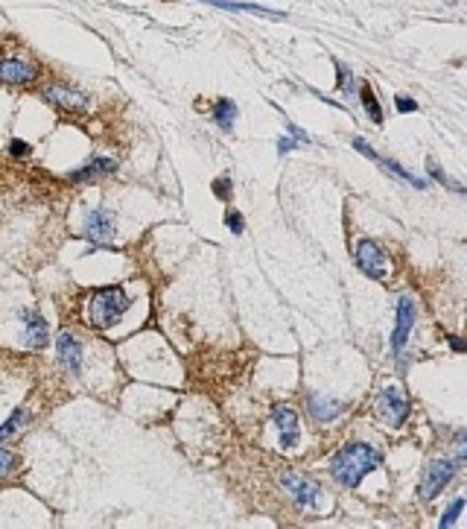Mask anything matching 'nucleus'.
I'll return each mask as SVG.
<instances>
[{
	"mask_svg": "<svg viewBox=\"0 0 467 529\" xmlns=\"http://www.w3.org/2000/svg\"><path fill=\"white\" fill-rule=\"evenodd\" d=\"M114 231H117V213L108 208H94L82 225L85 240L100 243V246H108L114 240Z\"/></svg>",
	"mask_w": 467,
	"mask_h": 529,
	"instance_id": "39448f33",
	"label": "nucleus"
},
{
	"mask_svg": "<svg viewBox=\"0 0 467 529\" xmlns=\"http://www.w3.org/2000/svg\"><path fill=\"white\" fill-rule=\"evenodd\" d=\"M430 175H433V179H435V182H441V185H450V187H453L456 193H464V187H461V185H456V182H450V179H447V175H444V173H441V170H438L435 164H430Z\"/></svg>",
	"mask_w": 467,
	"mask_h": 529,
	"instance_id": "393cba45",
	"label": "nucleus"
},
{
	"mask_svg": "<svg viewBox=\"0 0 467 529\" xmlns=\"http://www.w3.org/2000/svg\"><path fill=\"white\" fill-rule=\"evenodd\" d=\"M461 512H464V500H461V497H456V500L450 503V509H447V515L441 518V523H438V526H441V529H450V526H456V521H459V515H461Z\"/></svg>",
	"mask_w": 467,
	"mask_h": 529,
	"instance_id": "4be33fe9",
	"label": "nucleus"
},
{
	"mask_svg": "<svg viewBox=\"0 0 467 529\" xmlns=\"http://www.w3.org/2000/svg\"><path fill=\"white\" fill-rule=\"evenodd\" d=\"M38 76H41V68L32 58H24V56L0 58V82L4 85H32Z\"/></svg>",
	"mask_w": 467,
	"mask_h": 529,
	"instance_id": "20e7f679",
	"label": "nucleus"
},
{
	"mask_svg": "<svg viewBox=\"0 0 467 529\" xmlns=\"http://www.w3.org/2000/svg\"><path fill=\"white\" fill-rule=\"evenodd\" d=\"M307 409H309V416H313V421H319V424H333V421L345 413V404L330 401V398H324V395H309Z\"/></svg>",
	"mask_w": 467,
	"mask_h": 529,
	"instance_id": "2eb2a0df",
	"label": "nucleus"
},
{
	"mask_svg": "<svg viewBox=\"0 0 467 529\" xmlns=\"http://www.w3.org/2000/svg\"><path fill=\"white\" fill-rule=\"evenodd\" d=\"M15 468H18V456L12 454V450L0 447V480L12 477V474H15Z\"/></svg>",
	"mask_w": 467,
	"mask_h": 529,
	"instance_id": "412c9836",
	"label": "nucleus"
},
{
	"mask_svg": "<svg viewBox=\"0 0 467 529\" xmlns=\"http://www.w3.org/2000/svg\"><path fill=\"white\" fill-rule=\"evenodd\" d=\"M44 97H47L53 106L68 108V111H85L91 106V100H88L82 91H73V88H65V85H50L44 91Z\"/></svg>",
	"mask_w": 467,
	"mask_h": 529,
	"instance_id": "4468645a",
	"label": "nucleus"
},
{
	"mask_svg": "<svg viewBox=\"0 0 467 529\" xmlns=\"http://www.w3.org/2000/svg\"><path fill=\"white\" fill-rule=\"evenodd\" d=\"M415 322H418V307H415L412 296H400L397 299V310H395V334H392V351H395V354L403 351Z\"/></svg>",
	"mask_w": 467,
	"mask_h": 529,
	"instance_id": "423d86ee",
	"label": "nucleus"
},
{
	"mask_svg": "<svg viewBox=\"0 0 467 529\" xmlns=\"http://www.w3.org/2000/svg\"><path fill=\"white\" fill-rule=\"evenodd\" d=\"M213 123H217L222 132H231L234 123H237V106H234V100H217L213 103Z\"/></svg>",
	"mask_w": 467,
	"mask_h": 529,
	"instance_id": "f3484780",
	"label": "nucleus"
},
{
	"mask_svg": "<svg viewBox=\"0 0 467 529\" xmlns=\"http://www.w3.org/2000/svg\"><path fill=\"white\" fill-rule=\"evenodd\" d=\"M9 152L15 155V158H21V155H30V144H24V141H12Z\"/></svg>",
	"mask_w": 467,
	"mask_h": 529,
	"instance_id": "cd10ccee",
	"label": "nucleus"
},
{
	"mask_svg": "<svg viewBox=\"0 0 467 529\" xmlns=\"http://www.w3.org/2000/svg\"><path fill=\"white\" fill-rule=\"evenodd\" d=\"M357 266L365 272L368 278H374V281H383L385 278V251L374 243V240H359L357 243Z\"/></svg>",
	"mask_w": 467,
	"mask_h": 529,
	"instance_id": "6e6552de",
	"label": "nucleus"
},
{
	"mask_svg": "<svg viewBox=\"0 0 467 529\" xmlns=\"http://www.w3.org/2000/svg\"><path fill=\"white\" fill-rule=\"evenodd\" d=\"M21 322H24V345L32 348V351H41L47 348V340H50V328H47V319L41 316V313H35L30 307H24L21 313Z\"/></svg>",
	"mask_w": 467,
	"mask_h": 529,
	"instance_id": "9d476101",
	"label": "nucleus"
},
{
	"mask_svg": "<svg viewBox=\"0 0 467 529\" xmlns=\"http://www.w3.org/2000/svg\"><path fill=\"white\" fill-rule=\"evenodd\" d=\"M271 424L278 427V436H281V447L292 450L301 439V427H298V413L292 406H283L278 404L271 409Z\"/></svg>",
	"mask_w": 467,
	"mask_h": 529,
	"instance_id": "1a4fd4ad",
	"label": "nucleus"
},
{
	"mask_svg": "<svg viewBox=\"0 0 467 529\" xmlns=\"http://www.w3.org/2000/svg\"><path fill=\"white\" fill-rule=\"evenodd\" d=\"M114 170H117V161H111V158H94L85 167L73 170L70 179L73 182H91V179H100V175H111Z\"/></svg>",
	"mask_w": 467,
	"mask_h": 529,
	"instance_id": "dca6fc26",
	"label": "nucleus"
},
{
	"mask_svg": "<svg viewBox=\"0 0 467 529\" xmlns=\"http://www.w3.org/2000/svg\"><path fill=\"white\" fill-rule=\"evenodd\" d=\"M129 296H126V290L123 287H103V290H96L94 296L88 299L85 304V319L94 325V328H100V330H108L114 328L117 322L123 319V313L129 310Z\"/></svg>",
	"mask_w": 467,
	"mask_h": 529,
	"instance_id": "f03ea898",
	"label": "nucleus"
},
{
	"mask_svg": "<svg viewBox=\"0 0 467 529\" xmlns=\"http://www.w3.org/2000/svg\"><path fill=\"white\" fill-rule=\"evenodd\" d=\"M281 483H283V488H289V492H292V497H295V503L301 509H313L316 500H319V494H321L316 483H309V480H304L298 474H283Z\"/></svg>",
	"mask_w": 467,
	"mask_h": 529,
	"instance_id": "ddd939ff",
	"label": "nucleus"
},
{
	"mask_svg": "<svg viewBox=\"0 0 467 529\" xmlns=\"http://www.w3.org/2000/svg\"><path fill=\"white\" fill-rule=\"evenodd\" d=\"M202 4H210V6H219V9H231V12H255V15H266V18H275L281 21L283 12H275V9H266V6H257V4H231V0H202Z\"/></svg>",
	"mask_w": 467,
	"mask_h": 529,
	"instance_id": "a211bd4d",
	"label": "nucleus"
},
{
	"mask_svg": "<svg viewBox=\"0 0 467 529\" xmlns=\"http://www.w3.org/2000/svg\"><path fill=\"white\" fill-rule=\"evenodd\" d=\"M27 421H30V413L21 406V409H15V413L6 418V424H0V444H4L6 439H12L18 430H24L27 427Z\"/></svg>",
	"mask_w": 467,
	"mask_h": 529,
	"instance_id": "6ab92c4d",
	"label": "nucleus"
},
{
	"mask_svg": "<svg viewBox=\"0 0 467 529\" xmlns=\"http://www.w3.org/2000/svg\"><path fill=\"white\" fill-rule=\"evenodd\" d=\"M295 147H301V144H295V138H281V141H278V152H281V155H286L289 149H295Z\"/></svg>",
	"mask_w": 467,
	"mask_h": 529,
	"instance_id": "c85d7f7f",
	"label": "nucleus"
},
{
	"mask_svg": "<svg viewBox=\"0 0 467 529\" xmlns=\"http://www.w3.org/2000/svg\"><path fill=\"white\" fill-rule=\"evenodd\" d=\"M354 147H357V152H362L365 158H371V161H377L385 173H392V175H397V179H403V182H409L412 187H418V190H426V179H421V175H415V173H409L406 167H400V164H395V161H388V158H383V155H377L371 147H368L362 138H354Z\"/></svg>",
	"mask_w": 467,
	"mask_h": 529,
	"instance_id": "9b49d317",
	"label": "nucleus"
},
{
	"mask_svg": "<svg viewBox=\"0 0 467 529\" xmlns=\"http://www.w3.org/2000/svg\"><path fill=\"white\" fill-rule=\"evenodd\" d=\"M380 465H383V454L374 444L350 442L330 459V477L345 488H357L368 474L377 471Z\"/></svg>",
	"mask_w": 467,
	"mask_h": 529,
	"instance_id": "f257e3e1",
	"label": "nucleus"
},
{
	"mask_svg": "<svg viewBox=\"0 0 467 529\" xmlns=\"http://www.w3.org/2000/svg\"><path fill=\"white\" fill-rule=\"evenodd\" d=\"M225 225L234 231V234H237V237H240V234L245 231V223H243V213L240 211H228L225 213Z\"/></svg>",
	"mask_w": 467,
	"mask_h": 529,
	"instance_id": "5701e85b",
	"label": "nucleus"
},
{
	"mask_svg": "<svg viewBox=\"0 0 467 529\" xmlns=\"http://www.w3.org/2000/svg\"><path fill=\"white\" fill-rule=\"evenodd\" d=\"M359 100H362V106H365V111H368V117L380 126L383 123V108H380V103H377V94L371 91V85H362V91H359Z\"/></svg>",
	"mask_w": 467,
	"mask_h": 529,
	"instance_id": "aec40b11",
	"label": "nucleus"
},
{
	"mask_svg": "<svg viewBox=\"0 0 467 529\" xmlns=\"http://www.w3.org/2000/svg\"><path fill=\"white\" fill-rule=\"evenodd\" d=\"M213 190H217L219 199H228V196H231V179H228V175H222V179L213 182Z\"/></svg>",
	"mask_w": 467,
	"mask_h": 529,
	"instance_id": "bb28decb",
	"label": "nucleus"
},
{
	"mask_svg": "<svg viewBox=\"0 0 467 529\" xmlns=\"http://www.w3.org/2000/svg\"><path fill=\"white\" fill-rule=\"evenodd\" d=\"M464 465V456L456 454V459H438L433 462L430 468H426L423 474V483H421V497L423 500H435L447 485H450V480L456 477V471Z\"/></svg>",
	"mask_w": 467,
	"mask_h": 529,
	"instance_id": "7ed1b4c3",
	"label": "nucleus"
},
{
	"mask_svg": "<svg viewBox=\"0 0 467 529\" xmlns=\"http://www.w3.org/2000/svg\"><path fill=\"white\" fill-rule=\"evenodd\" d=\"M377 413L388 427H403V421L409 418V401L397 386H385L377 404Z\"/></svg>",
	"mask_w": 467,
	"mask_h": 529,
	"instance_id": "0eeeda50",
	"label": "nucleus"
},
{
	"mask_svg": "<svg viewBox=\"0 0 467 529\" xmlns=\"http://www.w3.org/2000/svg\"><path fill=\"white\" fill-rule=\"evenodd\" d=\"M339 88L347 94V91H354V73H350L347 68L339 65Z\"/></svg>",
	"mask_w": 467,
	"mask_h": 529,
	"instance_id": "a878e982",
	"label": "nucleus"
},
{
	"mask_svg": "<svg viewBox=\"0 0 467 529\" xmlns=\"http://www.w3.org/2000/svg\"><path fill=\"white\" fill-rule=\"evenodd\" d=\"M450 345H453V351H459V354H461V351H464V342H461L459 337H450Z\"/></svg>",
	"mask_w": 467,
	"mask_h": 529,
	"instance_id": "c756f323",
	"label": "nucleus"
},
{
	"mask_svg": "<svg viewBox=\"0 0 467 529\" xmlns=\"http://www.w3.org/2000/svg\"><path fill=\"white\" fill-rule=\"evenodd\" d=\"M395 106H397V111H403V114H412V111H418V103L412 100V97H395Z\"/></svg>",
	"mask_w": 467,
	"mask_h": 529,
	"instance_id": "b1692460",
	"label": "nucleus"
},
{
	"mask_svg": "<svg viewBox=\"0 0 467 529\" xmlns=\"http://www.w3.org/2000/svg\"><path fill=\"white\" fill-rule=\"evenodd\" d=\"M58 363H62V368L68 371V375L79 378V371H82V345L70 334V330H65V334L58 337Z\"/></svg>",
	"mask_w": 467,
	"mask_h": 529,
	"instance_id": "f8f14e48",
	"label": "nucleus"
}]
</instances>
